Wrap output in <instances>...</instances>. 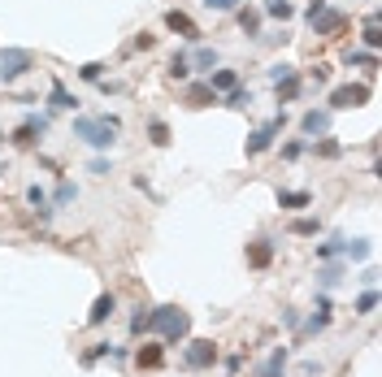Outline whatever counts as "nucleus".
Listing matches in <instances>:
<instances>
[{"instance_id": "nucleus-1", "label": "nucleus", "mask_w": 382, "mask_h": 377, "mask_svg": "<svg viewBox=\"0 0 382 377\" xmlns=\"http://www.w3.org/2000/svg\"><path fill=\"white\" fill-rule=\"evenodd\" d=\"M148 334H161L165 347H178V343H187V334H191V317L178 304L148 308Z\"/></svg>"}, {"instance_id": "nucleus-2", "label": "nucleus", "mask_w": 382, "mask_h": 377, "mask_svg": "<svg viewBox=\"0 0 382 377\" xmlns=\"http://www.w3.org/2000/svg\"><path fill=\"white\" fill-rule=\"evenodd\" d=\"M122 131V121L113 113H100V117H74V139H83L87 147H113Z\"/></svg>"}, {"instance_id": "nucleus-3", "label": "nucleus", "mask_w": 382, "mask_h": 377, "mask_svg": "<svg viewBox=\"0 0 382 377\" xmlns=\"http://www.w3.org/2000/svg\"><path fill=\"white\" fill-rule=\"evenodd\" d=\"M31 65H35L31 48H0V83H18Z\"/></svg>"}, {"instance_id": "nucleus-4", "label": "nucleus", "mask_w": 382, "mask_h": 377, "mask_svg": "<svg viewBox=\"0 0 382 377\" xmlns=\"http://www.w3.org/2000/svg\"><path fill=\"white\" fill-rule=\"evenodd\" d=\"M369 83H343L330 91V113H348V109H365L369 105Z\"/></svg>"}, {"instance_id": "nucleus-5", "label": "nucleus", "mask_w": 382, "mask_h": 377, "mask_svg": "<svg viewBox=\"0 0 382 377\" xmlns=\"http://www.w3.org/2000/svg\"><path fill=\"white\" fill-rule=\"evenodd\" d=\"M283 126H287V109H278V117L274 121H265V126H257V131H252L248 135V157H261V152H269V147H274V139H278V131H283Z\"/></svg>"}, {"instance_id": "nucleus-6", "label": "nucleus", "mask_w": 382, "mask_h": 377, "mask_svg": "<svg viewBox=\"0 0 382 377\" xmlns=\"http://www.w3.org/2000/svg\"><path fill=\"white\" fill-rule=\"evenodd\" d=\"M213 364H217V343L213 338H191L183 347V369L200 373V369H213Z\"/></svg>"}, {"instance_id": "nucleus-7", "label": "nucleus", "mask_w": 382, "mask_h": 377, "mask_svg": "<svg viewBox=\"0 0 382 377\" xmlns=\"http://www.w3.org/2000/svg\"><path fill=\"white\" fill-rule=\"evenodd\" d=\"M44 135H48V113H31V117H22V121H18L13 143H18V147H35Z\"/></svg>"}, {"instance_id": "nucleus-8", "label": "nucleus", "mask_w": 382, "mask_h": 377, "mask_svg": "<svg viewBox=\"0 0 382 377\" xmlns=\"http://www.w3.org/2000/svg\"><path fill=\"white\" fill-rule=\"evenodd\" d=\"M309 27H313L317 35H326V39H330V35H339V31L348 27V18H343V13H335V9L326 5V9H321V13H317L313 22H309Z\"/></svg>"}, {"instance_id": "nucleus-9", "label": "nucleus", "mask_w": 382, "mask_h": 377, "mask_svg": "<svg viewBox=\"0 0 382 377\" xmlns=\"http://www.w3.org/2000/svg\"><path fill=\"white\" fill-rule=\"evenodd\" d=\"M165 27H170L174 35H183V39H191V44H196L200 35H205V31H200V27H196V22H191V18H187L183 9H170V13H165Z\"/></svg>"}, {"instance_id": "nucleus-10", "label": "nucleus", "mask_w": 382, "mask_h": 377, "mask_svg": "<svg viewBox=\"0 0 382 377\" xmlns=\"http://www.w3.org/2000/svg\"><path fill=\"white\" fill-rule=\"evenodd\" d=\"M183 100H187V109H209V105H217V91L209 87V83H187V91H183Z\"/></svg>"}, {"instance_id": "nucleus-11", "label": "nucleus", "mask_w": 382, "mask_h": 377, "mask_svg": "<svg viewBox=\"0 0 382 377\" xmlns=\"http://www.w3.org/2000/svg\"><path fill=\"white\" fill-rule=\"evenodd\" d=\"M269 260H274V239H252L248 243V265L252 269H269Z\"/></svg>"}, {"instance_id": "nucleus-12", "label": "nucleus", "mask_w": 382, "mask_h": 377, "mask_svg": "<svg viewBox=\"0 0 382 377\" xmlns=\"http://www.w3.org/2000/svg\"><path fill=\"white\" fill-rule=\"evenodd\" d=\"M135 364H139V369H161V364H165V343H144V347L135 351Z\"/></svg>"}, {"instance_id": "nucleus-13", "label": "nucleus", "mask_w": 382, "mask_h": 377, "mask_svg": "<svg viewBox=\"0 0 382 377\" xmlns=\"http://www.w3.org/2000/svg\"><path fill=\"white\" fill-rule=\"evenodd\" d=\"M300 131L304 135H326L330 131V109H309L300 117Z\"/></svg>"}, {"instance_id": "nucleus-14", "label": "nucleus", "mask_w": 382, "mask_h": 377, "mask_svg": "<svg viewBox=\"0 0 382 377\" xmlns=\"http://www.w3.org/2000/svg\"><path fill=\"white\" fill-rule=\"evenodd\" d=\"M113 308H117V299H113V291H105V295H96V304H91V312H87V325H105V321L113 317Z\"/></svg>"}, {"instance_id": "nucleus-15", "label": "nucleus", "mask_w": 382, "mask_h": 377, "mask_svg": "<svg viewBox=\"0 0 382 377\" xmlns=\"http://www.w3.org/2000/svg\"><path fill=\"white\" fill-rule=\"evenodd\" d=\"M326 325H330V295L321 291V295H317V308H313V317H309V325H304V330H309V334H321Z\"/></svg>"}, {"instance_id": "nucleus-16", "label": "nucleus", "mask_w": 382, "mask_h": 377, "mask_svg": "<svg viewBox=\"0 0 382 377\" xmlns=\"http://www.w3.org/2000/svg\"><path fill=\"white\" fill-rule=\"evenodd\" d=\"M235 18H239V27H243V35H248V39H261V9L239 5V9H235Z\"/></svg>"}, {"instance_id": "nucleus-17", "label": "nucleus", "mask_w": 382, "mask_h": 377, "mask_svg": "<svg viewBox=\"0 0 382 377\" xmlns=\"http://www.w3.org/2000/svg\"><path fill=\"white\" fill-rule=\"evenodd\" d=\"M209 87L217 95H226L231 87H239V70H209Z\"/></svg>"}, {"instance_id": "nucleus-18", "label": "nucleus", "mask_w": 382, "mask_h": 377, "mask_svg": "<svg viewBox=\"0 0 382 377\" xmlns=\"http://www.w3.org/2000/svg\"><path fill=\"white\" fill-rule=\"evenodd\" d=\"M274 91H278V105H287V100H295V95H300V70L283 74V79L274 83Z\"/></svg>"}, {"instance_id": "nucleus-19", "label": "nucleus", "mask_w": 382, "mask_h": 377, "mask_svg": "<svg viewBox=\"0 0 382 377\" xmlns=\"http://www.w3.org/2000/svg\"><path fill=\"white\" fill-rule=\"evenodd\" d=\"M261 377H287V347L269 351V360L261 364Z\"/></svg>"}, {"instance_id": "nucleus-20", "label": "nucleus", "mask_w": 382, "mask_h": 377, "mask_svg": "<svg viewBox=\"0 0 382 377\" xmlns=\"http://www.w3.org/2000/svg\"><path fill=\"white\" fill-rule=\"evenodd\" d=\"M170 139H174V135H170V121H165V117H152V121H148V143H152V147H170Z\"/></svg>"}, {"instance_id": "nucleus-21", "label": "nucleus", "mask_w": 382, "mask_h": 377, "mask_svg": "<svg viewBox=\"0 0 382 377\" xmlns=\"http://www.w3.org/2000/svg\"><path fill=\"white\" fill-rule=\"evenodd\" d=\"M309 204H313V195H309V191H278V209H287V213L309 209Z\"/></svg>"}, {"instance_id": "nucleus-22", "label": "nucleus", "mask_w": 382, "mask_h": 377, "mask_svg": "<svg viewBox=\"0 0 382 377\" xmlns=\"http://www.w3.org/2000/svg\"><path fill=\"white\" fill-rule=\"evenodd\" d=\"M313 152H317L321 161H339V157H343V143H339V139H326V135H317V139H313Z\"/></svg>"}, {"instance_id": "nucleus-23", "label": "nucleus", "mask_w": 382, "mask_h": 377, "mask_svg": "<svg viewBox=\"0 0 382 377\" xmlns=\"http://www.w3.org/2000/svg\"><path fill=\"white\" fill-rule=\"evenodd\" d=\"M365 48H369V53H378V48H382V13H378V9H374L369 22H365Z\"/></svg>"}, {"instance_id": "nucleus-24", "label": "nucleus", "mask_w": 382, "mask_h": 377, "mask_svg": "<svg viewBox=\"0 0 382 377\" xmlns=\"http://www.w3.org/2000/svg\"><path fill=\"white\" fill-rule=\"evenodd\" d=\"M339 278H343V265H335V260H326V265L317 269V286H321V291L339 286Z\"/></svg>"}, {"instance_id": "nucleus-25", "label": "nucleus", "mask_w": 382, "mask_h": 377, "mask_svg": "<svg viewBox=\"0 0 382 377\" xmlns=\"http://www.w3.org/2000/svg\"><path fill=\"white\" fill-rule=\"evenodd\" d=\"M261 13H269L274 22H291V18H295V5H291V0H265Z\"/></svg>"}, {"instance_id": "nucleus-26", "label": "nucleus", "mask_w": 382, "mask_h": 377, "mask_svg": "<svg viewBox=\"0 0 382 377\" xmlns=\"http://www.w3.org/2000/svg\"><path fill=\"white\" fill-rule=\"evenodd\" d=\"M74 199H79V187H74V183H57V191H53V199H48V204H53V209H65V204H74Z\"/></svg>"}, {"instance_id": "nucleus-27", "label": "nucleus", "mask_w": 382, "mask_h": 377, "mask_svg": "<svg viewBox=\"0 0 382 377\" xmlns=\"http://www.w3.org/2000/svg\"><path fill=\"white\" fill-rule=\"evenodd\" d=\"M343 65H361V70H378V57H374V53H361V48H348V53H343Z\"/></svg>"}, {"instance_id": "nucleus-28", "label": "nucleus", "mask_w": 382, "mask_h": 377, "mask_svg": "<svg viewBox=\"0 0 382 377\" xmlns=\"http://www.w3.org/2000/svg\"><path fill=\"white\" fill-rule=\"evenodd\" d=\"M170 79H178V83L191 79V61H187V53H174V57H170Z\"/></svg>"}, {"instance_id": "nucleus-29", "label": "nucleus", "mask_w": 382, "mask_h": 377, "mask_svg": "<svg viewBox=\"0 0 382 377\" xmlns=\"http://www.w3.org/2000/svg\"><path fill=\"white\" fill-rule=\"evenodd\" d=\"M343 256L348 260H369L374 247H369V239H352V243H343Z\"/></svg>"}, {"instance_id": "nucleus-30", "label": "nucleus", "mask_w": 382, "mask_h": 377, "mask_svg": "<svg viewBox=\"0 0 382 377\" xmlns=\"http://www.w3.org/2000/svg\"><path fill=\"white\" fill-rule=\"evenodd\" d=\"M48 105H53V109H74V105H79V100H74L61 83H53V91H48Z\"/></svg>"}, {"instance_id": "nucleus-31", "label": "nucleus", "mask_w": 382, "mask_h": 377, "mask_svg": "<svg viewBox=\"0 0 382 377\" xmlns=\"http://www.w3.org/2000/svg\"><path fill=\"white\" fill-rule=\"evenodd\" d=\"M343 243H348V239H339V234L326 239V243H317V260H335V256H343Z\"/></svg>"}, {"instance_id": "nucleus-32", "label": "nucleus", "mask_w": 382, "mask_h": 377, "mask_svg": "<svg viewBox=\"0 0 382 377\" xmlns=\"http://www.w3.org/2000/svg\"><path fill=\"white\" fill-rule=\"evenodd\" d=\"M196 70H217V48H196V57H187Z\"/></svg>"}, {"instance_id": "nucleus-33", "label": "nucleus", "mask_w": 382, "mask_h": 377, "mask_svg": "<svg viewBox=\"0 0 382 377\" xmlns=\"http://www.w3.org/2000/svg\"><path fill=\"white\" fill-rule=\"evenodd\" d=\"M317 230H321L317 217H300V221H291V234H300V239H313Z\"/></svg>"}, {"instance_id": "nucleus-34", "label": "nucleus", "mask_w": 382, "mask_h": 377, "mask_svg": "<svg viewBox=\"0 0 382 377\" xmlns=\"http://www.w3.org/2000/svg\"><path fill=\"white\" fill-rule=\"evenodd\" d=\"M226 105H231V109H248L252 105V91L239 83V87H231V91H226Z\"/></svg>"}, {"instance_id": "nucleus-35", "label": "nucleus", "mask_w": 382, "mask_h": 377, "mask_svg": "<svg viewBox=\"0 0 382 377\" xmlns=\"http://www.w3.org/2000/svg\"><path fill=\"white\" fill-rule=\"evenodd\" d=\"M105 356H113V343H96V347H91V351H83V364H87V369H91V364H96V360H105Z\"/></svg>"}, {"instance_id": "nucleus-36", "label": "nucleus", "mask_w": 382, "mask_h": 377, "mask_svg": "<svg viewBox=\"0 0 382 377\" xmlns=\"http://www.w3.org/2000/svg\"><path fill=\"white\" fill-rule=\"evenodd\" d=\"M79 79H83V83H100V79H105V61H87V65L79 70Z\"/></svg>"}, {"instance_id": "nucleus-37", "label": "nucleus", "mask_w": 382, "mask_h": 377, "mask_svg": "<svg viewBox=\"0 0 382 377\" xmlns=\"http://www.w3.org/2000/svg\"><path fill=\"white\" fill-rule=\"evenodd\" d=\"M356 312H361V317H369V312H378V291L369 286L361 299H356Z\"/></svg>"}, {"instance_id": "nucleus-38", "label": "nucleus", "mask_w": 382, "mask_h": 377, "mask_svg": "<svg viewBox=\"0 0 382 377\" xmlns=\"http://www.w3.org/2000/svg\"><path fill=\"white\" fill-rule=\"evenodd\" d=\"M304 152H309V143H304V139H291V143H283V161H300Z\"/></svg>"}, {"instance_id": "nucleus-39", "label": "nucleus", "mask_w": 382, "mask_h": 377, "mask_svg": "<svg viewBox=\"0 0 382 377\" xmlns=\"http://www.w3.org/2000/svg\"><path fill=\"white\" fill-rule=\"evenodd\" d=\"M131 334L139 338V334H148V308H139L135 317H131Z\"/></svg>"}, {"instance_id": "nucleus-40", "label": "nucleus", "mask_w": 382, "mask_h": 377, "mask_svg": "<svg viewBox=\"0 0 382 377\" xmlns=\"http://www.w3.org/2000/svg\"><path fill=\"white\" fill-rule=\"evenodd\" d=\"M209 9H217V13H235L239 9V0H205Z\"/></svg>"}, {"instance_id": "nucleus-41", "label": "nucleus", "mask_w": 382, "mask_h": 377, "mask_svg": "<svg viewBox=\"0 0 382 377\" xmlns=\"http://www.w3.org/2000/svg\"><path fill=\"white\" fill-rule=\"evenodd\" d=\"M309 83H317V87L330 83V65H313V70H309Z\"/></svg>"}, {"instance_id": "nucleus-42", "label": "nucleus", "mask_w": 382, "mask_h": 377, "mask_svg": "<svg viewBox=\"0 0 382 377\" xmlns=\"http://www.w3.org/2000/svg\"><path fill=\"white\" fill-rule=\"evenodd\" d=\"M109 169H113V161H105V157H96V161H91V173H100V178H105Z\"/></svg>"}, {"instance_id": "nucleus-43", "label": "nucleus", "mask_w": 382, "mask_h": 377, "mask_svg": "<svg viewBox=\"0 0 382 377\" xmlns=\"http://www.w3.org/2000/svg\"><path fill=\"white\" fill-rule=\"evenodd\" d=\"M283 325H287V330H300V312L287 308V312H283Z\"/></svg>"}, {"instance_id": "nucleus-44", "label": "nucleus", "mask_w": 382, "mask_h": 377, "mask_svg": "<svg viewBox=\"0 0 382 377\" xmlns=\"http://www.w3.org/2000/svg\"><path fill=\"white\" fill-rule=\"evenodd\" d=\"M321 9H326V0H313V5H309V13H304V18H309V22H313V18H317Z\"/></svg>"}]
</instances>
